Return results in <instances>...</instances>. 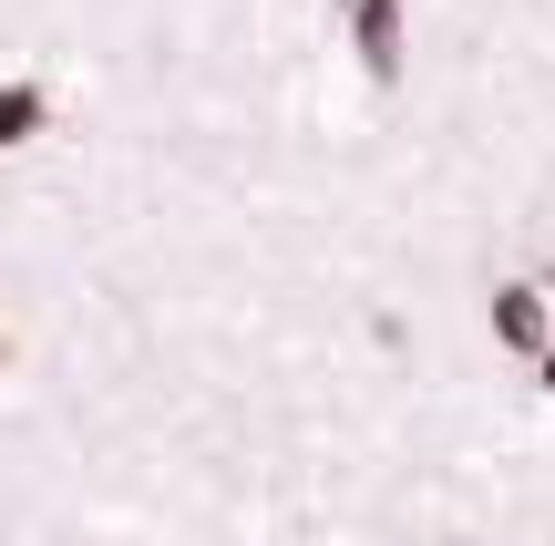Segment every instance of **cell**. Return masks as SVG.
<instances>
[{"instance_id":"7a4b0ae2","label":"cell","mask_w":555,"mask_h":546,"mask_svg":"<svg viewBox=\"0 0 555 546\" xmlns=\"http://www.w3.org/2000/svg\"><path fill=\"white\" fill-rule=\"evenodd\" d=\"M494 341L515 351V361H535V351L555 341V320H545V289H525V279H515V289H494Z\"/></svg>"},{"instance_id":"3957f363","label":"cell","mask_w":555,"mask_h":546,"mask_svg":"<svg viewBox=\"0 0 555 546\" xmlns=\"http://www.w3.org/2000/svg\"><path fill=\"white\" fill-rule=\"evenodd\" d=\"M41 124H52V93H41V82H0V155L31 144Z\"/></svg>"},{"instance_id":"6da1fadb","label":"cell","mask_w":555,"mask_h":546,"mask_svg":"<svg viewBox=\"0 0 555 546\" xmlns=\"http://www.w3.org/2000/svg\"><path fill=\"white\" fill-rule=\"evenodd\" d=\"M339 21H350V52H360V73L391 93L401 82V0H339Z\"/></svg>"},{"instance_id":"277c9868","label":"cell","mask_w":555,"mask_h":546,"mask_svg":"<svg viewBox=\"0 0 555 546\" xmlns=\"http://www.w3.org/2000/svg\"><path fill=\"white\" fill-rule=\"evenodd\" d=\"M535 382H545V392H555V341H545V351H535Z\"/></svg>"},{"instance_id":"5b68a950","label":"cell","mask_w":555,"mask_h":546,"mask_svg":"<svg viewBox=\"0 0 555 546\" xmlns=\"http://www.w3.org/2000/svg\"><path fill=\"white\" fill-rule=\"evenodd\" d=\"M0 361H11V341H0Z\"/></svg>"}]
</instances>
